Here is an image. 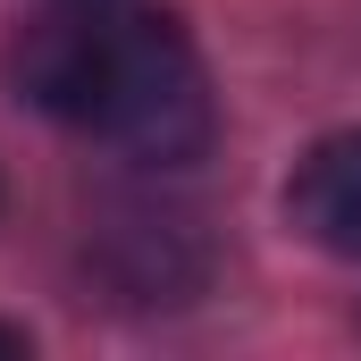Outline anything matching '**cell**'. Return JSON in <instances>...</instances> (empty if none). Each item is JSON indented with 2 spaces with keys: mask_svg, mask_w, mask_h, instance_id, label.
<instances>
[{
  "mask_svg": "<svg viewBox=\"0 0 361 361\" xmlns=\"http://www.w3.org/2000/svg\"><path fill=\"white\" fill-rule=\"evenodd\" d=\"M17 85L34 109L68 118L76 135L143 160V169H185L219 135L210 68L185 42L177 17L126 8V0H76L17 42Z\"/></svg>",
  "mask_w": 361,
  "mask_h": 361,
  "instance_id": "cell-1",
  "label": "cell"
},
{
  "mask_svg": "<svg viewBox=\"0 0 361 361\" xmlns=\"http://www.w3.org/2000/svg\"><path fill=\"white\" fill-rule=\"evenodd\" d=\"M286 219H294L319 252L361 261V126L311 143V152L294 160V177H286Z\"/></svg>",
  "mask_w": 361,
  "mask_h": 361,
  "instance_id": "cell-2",
  "label": "cell"
},
{
  "mask_svg": "<svg viewBox=\"0 0 361 361\" xmlns=\"http://www.w3.org/2000/svg\"><path fill=\"white\" fill-rule=\"evenodd\" d=\"M0 353H25V328H0Z\"/></svg>",
  "mask_w": 361,
  "mask_h": 361,
  "instance_id": "cell-3",
  "label": "cell"
}]
</instances>
